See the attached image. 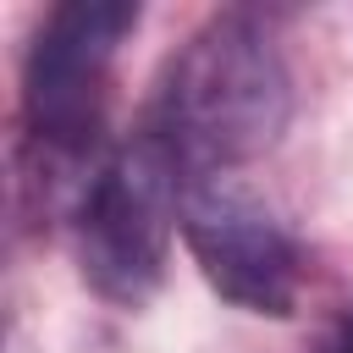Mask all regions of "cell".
Masks as SVG:
<instances>
[{
    "label": "cell",
    "instance_id": "obj_1",
    "mask_svg": "<svg viewBox=\"0 0 353 353\" xmlns=\"http://www.w3.org/2000/svg\"><path fill=\"white\" fill-rule=\"evenodd\" d=\"M182 176L270 154L292 121V72L254 11H215L165 66L149 105Z\"/></svg>",
    "mask_w": 353,
    "mask_h": 353
},
{
    "label": "cell",
    "instance_id": "obj_2",
    "mask_svg": "<svg viewBox=\"0 0 353 353\" xmlns=\"http://www.w3.org/2000/svg\"><path fill=\"white\" fill-rule=\"evenodd\" d=\"M171 232H182V160L143 110L77 193V270L105 303L143 309L165 281Z\"/></svg>",
    "mask_w": 353,
    "mask_h": 353
},
{
    "label": "cell",
    "instance_id": "obj_3",
    "mask_svg": "<svg viewBox=\"0 0 353 353\" xmlns=\"http://www.w3.org/2000/svg\"><path fill=\"white\" fill-rule=\"evenodd\" d=\"M138 17V0H61L39 17L22 55V121L39 154L88 160L99 149L116 55Z\"/></svg>",
    "mask_w": 353,
    "mask_h": 353
},
{
    "label": "cell",
    "instance_id": "obj_4",
    "mask_svg": "<svg viewBox=\"0 0 353 353\" xmlns=\"http://www.w3.org/2000/svg\"><path fill=\"white\" fill-rule=\"evenodd\" d=\"M182 243L199 276L237 309L287 320L303 287V254L276 210L232 171L182 176Z\"/></svg>",
    "mask_w": 353,
    "mask_h": 353
},
{
    "label": "cell",
    "instance_id": "obj_5",
    "mask_svg": "<svg viewBox=\"0 0 353 353\" xmlns=\"http://www.w3.org/2000/svg\"><path fill=\"white\" fill-rule=\"evenodd\" d=\"M320 353H353V314H342V320L331 325V336L320 342Z\"/></svg>",
    "mask_w": 353,
    "mask_h": 353
}]
</instances>
